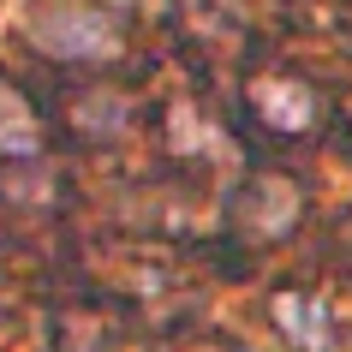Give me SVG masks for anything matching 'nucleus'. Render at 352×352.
Wrapping results in <instances>:
<instances>
[{
  "mask_svg": "<svg viewBox=\"0 0 352 352\" xmlns=\"http://www.w3.org/2000/svg\"><path fill=\"white\" fill-rule=\"evenodd\" d=\"M340 126H346V138H352V96H346V108H340Z\"/></svg>",
  "mask_w": 352,
  "mask_h": 352,
  "instance_id": "obj_9",
  "label": "nucleus"
},
{
  "mask_svg": "<svg viewBox=\"0 0 352 352\" xmlns=\"http://www.w3.org/2000/svg\"><path fill=\"white\" fill-rule=\"evenodd\" d=\"M42 149H48L42 108L12 78H0V162H24V155H42Z\"/></svg>",
  "mask_w": 352,
  "mask_h": 352,
  "instance_id": "obj_7",
  "label": "nucleus"
},
{
  "mask_svg": "<svg viewBox=\"0 0 352 352\" xmlns=\"http://www.w3.org/2000/svg\"><path fill=\"white\" fill-rule=\"evenodd\" d=\"M186 352H233V346H221V340H197V346H186Z\"/></svg>",
  "mask_w": 352,
  "mask_h": 352,
  "instance_id": "obj_8",
  "label": "nucleus"
},
{
  "mask_svg": "<svg viewBox=\"0 0 352 352\" xmlns=\"http://www.w3.org/2000/svg\"><path fill=\"white\" fill-rule=\"evenodd\" d=\"M24 36L42 60L66 72H113L126 60V19L102 0H36Z\"/></svg>",
  "mask_w": 352,
  "mask_h": 352,
  "instance_id": "obj_1",
  "label": "nucleus"
},
{
  "mask_svg": "<svg viewBox=\"0 0 352 352\" xmlns=\"http://www.w3.org/2000/svg\"><path fill=\"white\" fill-rule=\"evenodd\" d=\"M54 352H131V316L113 298H84L54 311Z\"/></svg>",
  "mask_w": 352,
  "mask_h": 352,
  "instance_id": "obj_6",
  "label": "nucleus"
},
{
  "mask_svg": "<svg viewBox=\"0 0 352 352\" xmlns=\"http://www.w3.org/2000/svg\"><path fill=\"white\" fill-rule=\"evenodd\" d=\"M340 239H346V251H352V215H346V227H340Z\"/></svg>",
  "mask_w": 352,
  "mask_h": 352,
  "instance_id": "obj_10",
  "label": "nucleus"
},
{
  "mask_svg": "<svg viewBox=\"0 0 352 352\" xmlns=\"http://www.w3.org/2000/svg\"><path fill=\"white\" fill-rule=\"evenodd\" d=\"M60 131L72 144L96 149V144H120L131 126H138V90L120 84L113 72H90V78H72L60 84V108H54Z\"/></svg>",
  "mask_w": 352,
  "mask_h": 352,
  "instance_id": "obj_5",
  "label": "nucleus"
},
{
  "mask_svg": "<svg viewBox=\"0 0 352 352\" xmlns=\"http://www.w3.org/2000/svg\"><path fill=\"white\" fill-rule=\"evenodd\" d=\"M269 322L287 340V352H352V275L275 287Z\"/></svg>",
  "mask_w": 352,
  "mask_h": 352,
  "instance_id": "obj_3",
  "label": "nucleus"
},
{
  "mask_svg": "<svg viewBox=\"0 0 352 352\" xmlns=\"http://www.w3.org/2000/svg\"><path fill=\"white\" fill-rule=\"evenodd\" d=\"M305 209H311L305 179H293L287 167H245V179L227 197V233L233 245H245V257L275 251L305 227Z\"/></svg>",
  "mask_w": 352,
  "mask_h": 352,
  "instance_id": "obj_2",
  "label": "nucleus"
},
{
  "mask_svg": "<svg viewBox=\"0 0 352 352\" xmlns=\"http://www.w3.org/2000/svg\"><path fill=\"white\" fill-rule=\"evenodd\" d=\"M239 113L269 144H305L322 131V90L287 66H251L239 78Z\"/></svg>",
  "mask_w": 352,
  "mask_h": 352,
  "instance_id": "obj_4",
  "label": "nucleus"
}]
</instances>
